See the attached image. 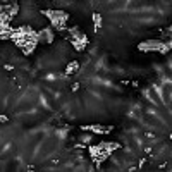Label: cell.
I'll return each instance as SVG.
<instances>
[{"mask_svg":"<svg viewBox=\"0 0 172 172\" xmlns=\"http://www.w3.org/2000/svg\"><path fill=\"white\" fill-rule=\"evenodd\" d=\"M91 19H93V26H95V31L103 28V19H102V14H100V12H93V14H91Z\"/></svg>","mask_w":172,"mask_h":172,"instance_id":"2","label":"cell"},{"mask_svg":"<svg viewBox=\"0 0 172 172\" xmlns=\"http://www.w3.org/2000/svg\"><path fill=\"white\" fill-rule=\"evenodd\" d=\"M79 69H81V62L72 60L71 64H67V67H65L64 74H65V76H72V74H76V71H79Z\"/></svg>","mask_w":172,"mask_h":172,"instance_id":"1","label":"cell"},{"mask_svg":"<svg viewBox=\"0 0 172 172\" xmlns=\"http://www.w3.org/2000/svg\"><path fill=\"white\" fill-rule=\"evenodd\" d=\"M0 122H2V124H7V122H9V117H7L5 114H0Z\"/></svg>","mask_w":172,"mask_h":172,"instance_id":"3","label":"cell"}]
</instances>
